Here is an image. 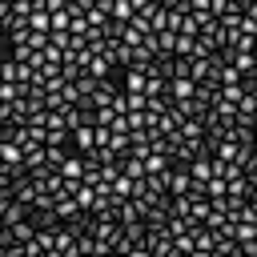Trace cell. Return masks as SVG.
I'll return each instance as SVG.
<instances>
[{
	"label": "cell",
	"mask_w": 257,
	"mask_h": 257,
	"mask_svg": "<svg viewBox=\"0 0 257 257\" xmlns=\"http://www.w3.org/2000/svg\"><path fill=\"white\" fill-rule=\"evenodd\" d=\"M177 133H181L185 141H201V137H205V120H201V116H185V120H177Z\"/></svg>",
	"instance_id": "1"
},
{
	"label": "cell",
	"mask_w": 257,
	"mask_h": 257,
	"mask_svg": "<svg viewBox=\"0 0 257 257\" xmlns=\"http://www.w3.org/2000/svg\"><path fill=\"white\" fill-rule=\"evenodd\" d=\"M169 169H173V157H165V153H149V157H145V173L161 177V173H169Z\"/></svg>",
	"instance_id": "2"
},
{
	"label": "cell",
	"mask_w": 257,
	"mask_h": 257,
	"mask_svg": "<svg viewBox=\"0 0 257 257\" xmlns=\"http://www.w3.org/2000/svg\"><path fill=\"white\" fill-rule=\"evenodd\" d=\"M189 177H193V181H209V177H213L209 157H193V161H189Z\"/></svg>",
	"instance_id": "3"
},
{
	"label": "cell",
	"mask_w": 257,
	"mask_h": 257,
	"mask_svg": "<svg viewBox=\"0 0 257 257\" xmlns=\"http://www.w3.org/2000/svg\"><path fill=\"white\" fill-rule=\"evenodd\" d=\"M133 16H137L133 0H112V20H116V24H128Z\"/></svg>",
	"instance_id": "4"
},
{
	"label": "cell",
	"mask_w": 257,
	"mask_h": 257,
	"mask_svg": "<svg viewBox=\"0 0 257 257\" xmlns=\"http://www.w3.org/2000/svg\"><path fill=\"white\" fill-rule=\"evenodd\" d=\"M189 193V173H173L169 169V197H185Z\"/></svg>",
	"instance_id": "5"
},
{
	"label": "cell",
	"mask_w": 257,
	"mask_h": 257,
	"mask_svg": "<svg viewBox=\"0 0 257 257\" xmlns=\"http://www.w3.org/2000/svg\"><path fill=\"white\" fill-rule=\"evenodd\" d=\"M124 92H145V72H133V68H128V76H124Z\"/></svg>",
	"instance_id": "6"
},
{
	"label": "cell",
	"mask_w": 257,
	"mask_h": 257,
	"mask_svg": "<svg viewBox=\"0 0 257 257\" xmlns=\"http://www.w3.org/2000/svg\"><path fill=\"white\" fill-rule=\"evenodd\" d=\"M112 197H133V177H124V173H120V177L112 181Z\"/></svg>",
	"instance_id": "7"
},
{
	"label": "cell",
	"mask_w": 257,
	"mask_h": 257,
	"mask_svg": "<svg viewBox=\"0 0 257 257\" xmlns=\"http://www.w3.org/2000/svg\"><path fill=\"white\" fill-rule=\"evenodd\" d=\"M169 217H189V197H169Z\"/></svg>",
	"instance_id": "8"
},
{
	"label": "cell",
	"mask_w": 257,
	"mask_h": 257,
	"mask_svg": "<svg viewBox=\"0 0 257 257\" xmlns=\"http://www.w3.org/2000/svg\"><path fill=\"white\" fill-rule=\"evenodd\" d=\"M124 100H128V112H145V104H149L145 92H124Z\"/></svg>",
	"instance_id": "9"
},
{
	"label": "cell",
	"mask_w": 257,
	"mask_h": 257,
	"mask_svg": "<svg viewBox=\"0 0 257 257\" xmlns=\"http://www.w3.org/2000/svg\"><path fill=\"white\" fill-rule=\"evenodd\" d=\"M4 161H8V165H20V161H24V149L12 145V141H4Z\"/></svg>",
	"instance_id": "10"
},
{
	"label": "cell",
	"mask_w": 257,
	"mask_h": 257,
	"mask_svg": "<svg viewBox=\"0 0 257 257\" xmlns=\"http://www.w3.org/2000/svg\"><path fill=\"white\" fill-rule=\"evenodd\" d=\"M72 133H76V145L88 153V149H92V124H84V128H72Z\"/></svg>",
	"instance_id": "11"
},
{
	"label": "cell",
	"mask_w": 257,
	"mask_h": 257,
	"mask_svg": "<svg viewBox=\"0 0 257 257\" xmlns=\"http://www.w3.org/2000/svg\"><path fill=\"white\" fill-rule=\"evenodd\" d=\"M112 120H116V112H112V104H104V108H96V124H100V128H108Z\"/></svg>",
	"instance_id": "12"
},
{
	"label": "cell",
	"mask_w": 257,
	"mask_h": 257,
	"mask_svg": "<svg viewBox=\"0 0 257 257\" xmlns=\"http://www.w3.org/2000/svg\"><path fill=\"white\" fill-rule=\"evenodd\" d=\"M48 133H68V124H64V112H48Z\"/></svg>",
	"instance_id": "13"
}]
</instances>
